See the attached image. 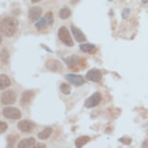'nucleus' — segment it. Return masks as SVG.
I'll return each mask as SVG.
<instances>
[{
  "label": "nucleus",
  "mask_w": 148,
  "mask_h": 148,
  "mask_svg": "<svg viewBox=\"0 0 148 148\" xmlns=\"http://www.w3.org/2000/svg\"><path fill=\"white\" fill-rule=\"evenodd\" d=\"M19 29V22L13 17H5L1 22L0 31L2 34L7 37H13Z\"/></svg>",
  "instance_id": "1"
},
{
  "label": "nucleus",
  "mask_w": 148,
  "mask_h": 148,
  "mask_svg": "<svg viewBox=\"0 0 148 148\" xmlns=\"http://www.w3.org/2000/svg\"><path fill=\"white\" fill-rule=\"evenodd\" d=\"M59 39L66 46L71 47L74 46V42L68 29L66 26H61L58 32Z\"/></svg>",
  "instance_id": "2"
},
{
  "label": "nucleus",
  "mask_w": 148,
  "mask_h": 148,
  "mask_svg": "<svg viewBox=\"0 0 148 148\" xmlns=\"http://www.w3.org/2000/svg\"><path fill=\"white\" fill-rule=\"evenodd\" d=\"M36 95V92L33 90L25 91L21 96L20 104L23 108H27L32 103Z\"/></svg>",
  "instance_id": "3"
},
{
  "label": "nucleus",
  "mask_w": 148,
  "mask_h": 148,
  "mask_svg": "<svg viewBox=\"0 0 148 148\" xmlns=\"http://www.w3.org/2000/svg\"><path fill=\"white\" fill-rule=\"evenodd\" d=\"M3 113L4 117L8 119L18 120L22 117L21 110L15 107L7 106L3 109Z\"/></svg>",
  "instance_id": "4"
},
{
  "label": "nucleus",
  "mask_w": 148,
  "mask_h": 148,
  "mask_svg": "<svg viewBox=\"0 0 148 148\" xmlns=\"http://www.w3.org/2000/svg\"><path fill=\"white\" fill-rule=\"evenodd\" d=\"M16 94L13 90H8L1 94V101L5 105H14L16 102Z\"/></svg>",
  "instance_id": "5"
},
{
  "label": "nucleus",
  "mask_w": 148,
  "mask_h": 148,
  "mask_svg": "<svg viewBox=\"0 0 148 148\" xmlns=\"http://www.w3.org/2000/svg\"><path fill=\"white\" fill-rule=\"evenodd\" d=\"M63 59L67 67L72 70H76L77 69L78 65H81L83 63L82 59L77 55H72L64 58Z\"/></svg>",
  "instance_id": "6"
},
{
  "label": "nucleus",
  "mask_w": 148,
  "mask_h": 148,
  "mask_svg": "<svg viewBox=\"0 0 148 148\" xmlns=\"http://www.w3.org/2000/svg\"><path fill=\"white\" fill-rule=\"evenodd\" d=\"M102 99V95L99 92H95L84 102V106L87 109H91L99 105Z\"/></svg>",
  "instance_id": "7"
},
{
  "label": "nucleus",
  "mask_w": 148,
  "mask_h": 148,
  "mask_svg": "<svg viewBox=\"0 0 148 148\" xmlns=\"http://www.w3.org/2000/svg\"><path fill=\"white\" fill-rule=\"evenodd\" d=\"M102 77L103 75L102 71L99 69L96 68H93L88 70L86 75L87 80L94 83H98L101 82L102 79Z\"/></svg>",
  "instance_id": "8"
},
{
  "label": "nucleus",
  "mask_w": 148,
  "mask_h": 148,
  "mask_svg": "<svg viewBox=\"0 0 148 148\" xmlns=\"http://www.w3.org/2000/svg\"><path fill=\"white\" fill-rule=\"evenodd\" d=\"M64 77L70 83L76 87L82 86L86 83L83 76L80 75L67 74L64 76Z\"/></svg>",
  "instance_id": "9"
},
{
  "label": "nucleus",
  "mask_w": 148,
  "mask_h": 148,
  "mask_svg": "<svg viewBox=\"0 0 148 148\" xmlns=\"http://www.w3.org/2000/svg\"><path fill=\"white\" fill-rule=\"evenodd\" d=\"M47 69L53 72H61L63 69V65L60 62L56 59H49L45 63Z\"/></svg>",
  "instance_id": "10"
},
{
  "label": "nucleus",
  "mask_w": 148,
  "mask_h": 148,
  "mask_svg": "<svg viewBox=\"0 0 148 148\" xmlns=\"http://www.w3.org/2000/svg\"><path fill=\"white\" fill-rule=\"evenodd\" d=\"M42 14V9L38 6L31 7L28 12V18L32 22H37Z\"/></svg>",
  "instance_id": "11"
},
{
  "label": "nucleus",
  "mask_w": 148,
  "mask_h": 148,
  "mask_svg": "<svg viewBox=\"0 0 148 148\" xmlns=\"http://www.w3.org/2000/svg\"><path fill=\"white\" fill-rule=\"evenodd\" d=\"M35 127V124L29 120H23L19 121L18 124V129L23 132H29L32 131V130Z\"/></svg>",
  "instance_id": "12"
},
{
  "label": "nucleus",
  "mask_w": 148,
  "mask_h": 148,
  "mask_svg": "<svg viewBox=\"0 0 148 148\" xmlns=\"http://www.w3.org/2000/svg\"><path fill=\"white\" fill-rule=\"evenodd\" d=\"M71 30L74 38L77 42H84L86 41V36L79 28L74 25H71Z\"/></svg>",
  "instance_id": "13"
},
{
  "label": "nucleus",
  "mask_w": 148,
  "mask_h": 148,
  "mask_svg": "<svg viewBox=\"0 0 148 148\" xmlns=\"http://www.w3.org/2000/svg\"><path fill=\"white\" fill-rule=\"evenodd\" d=\"M36 144V139L33 137L25 138L21 140L17 145L18 148H28L33 147Z\"/></svg>",
  "instance_id": "14"
},
{
  "label": "nucleus",
  "mask_w": 148,
  "mask_h": 148,
  "mask_svg": "<svg viewBox=\"0 0 148 148\" xmlns=\"http://www.w3.org/2000/svg\"><path fill=\"white\" fill-rule=\"evenodd\" d=\"M11 84L10 77L4 74H1L0 75V89L3 90L9 87Z\"/></svg>",
  "instance_id": "15"
},
{
  "label": "nucleus",
  "mask_w": 148,
  "mask_h": 148,
  "mask_svg": "<svg viewBox=\"0 0 148 148\" xmlns=\"http://www.w3.org/2000/svg\"><path fill=\"white\" fill-rule=\"evenodd\" d=\"M52 129L51 127H46L42 131L37 134L38 138L41 140H46L49 138L52 133Z\"/></svg>",
  "instance_id": "16"
},
{
  "label": "nucleus",
  "mask_w": 148,
  "mask_h": 148,
  "mask_svg": "<svg viewBox=\"0 0 148 148\" xmlns=\"http://www.w3.org/2000/svg\"><path fill=\"white\" fill-rule=\"evenodd\" d=\"M90 140V138L87 135L82 136L77 138L75 140V145L77 147L80 148L84 146Z\"/></svg>",
  "instance_id": "17"
},
{
  "label": "nucleus",
  "mask_w": 148,
  "mask_h": 148,
  "mask_svg": "<svg viewBox=\"0 0 148 148\" xmlns=\"http://www.w3.org/2000/svg\"><path fill=\"white\" fill-rule=\"evenodd\" d=\"M71 15V12L70 8L63 7L61 8L59 12V16L61 19L65 20L68 19Z\"/></svg>",
  "instance_id": "18"
},
{
  "label": "nucleus",
  "mask_w": 148,
  "mask_h": 148,
  "mask_svg": "<svg viewBox=\"0 0 148 148\" xmlns=\"http://www.w3.org/2000/svg\"><path fill=\"white\" fill-rule=\"evenodd\" d=\"M10 59V53L7 48H4L1 51V62L4 64H8Z\"/></svg>",
  "instance_id": "19"
},
{
  "label": "nucleus",
  "mask_w": 148,
  "mask_h": 148,
  "mask_svg": "<svg viewBox=\"0 0 148 148\" xmlns=\"http://www.w3.org/2000/svg\"><path fill=\"white\" fill-rule=\"evenodd\" d=\"M79 48L82 52L84 53H87L93 51L95 48V45L91 43H85L80 44L79 45Z\"/></svg>",
  "instance_id": "20"
},
{
  "label": "nucleus",
  "mask_w": 148,
  "mask_h": 148,
  "mask_svg": "<svg viewBox=\"0 0 148 148\" xmlns=\"http://www.w3.org/2000/svg\"><path fill=\"white\" fill-rule=\"evenodd\" d=\"M60 91L64 95H70L71 94V86L65 83H62L59 87Z\"/></svg>",
  "instance_id": "21"
},
{
  "label": "nucleus",
  "mask_w": 148,
  "mask_h": 148,
  "mask_svg": "<svg viewBox=\"0 0 148 148\" xmlns=\"http://www.w3.org/2000/svg\"><path fill=\"white\" fill-rule=\"evenodd\" d=\"M47 24V20H46L45 18L42 17V18H40L36 22V23L34 24V26L38 30H42L45 27Z\"/></svg>",
  "instance_id": "22"
},
{
  "label": "nucleus",
  "mask_w": 148,
  "mask_h": 148,
  "mask_svg": "<svg viewBox=\"0 0 148 148\" xmlns=\"http://www.w3.org/2000/svg\"><path fill=\"white\" fill-rule=\"evenodd\" d=\"M45 18L47 20V25L48 26H52L53 24L54 18H53V14H52V12H51V11L48 12L46 14V15L45 16Z\"/></svg>",
  "instance_id": "23"
},
{
  "label": "nucleus",
  "mask_w": 148,
  "mask_h": 148,
  "mask_svg": "<svg viewBox=\"0 0 148 148\" xmlns=\"http://www.w3.org/2000/svg\"><path fill=\"white\" fill-rule=\"evenodd\" d=\"M16 138L15 136L10 135L9 137H8L7 140H8V147H13L14 146V144L16 142Z\"/></svg>",
  "instance_id": "24"
},
{
  "label": "nucleus",
  "mask_w": 148,
  "mask_h": 148,
  "mask_svg": "<svg viewBox=\"0 0 148 148\" xmlns=\"http://www.w3.org/2000/svg\"><path fill=\"white\" fill-rule=\"evenodd\" d=\"M119 141L121 143H122L123 145H130L132 142V139L129 137L123 136V137H121L120 139H119Z\"/></svg>",
  "instance_id": "25"
},
{
  "label": "nucleus",
  "mask_w": 148,
  "mask_h": 148,
  "mask_svg": "<svg viewBox=\"0 0 148 148\" xmlns=\"http://www.w3.org/2000/svg\"><path fill=\"white\" fill-rule=\"evenodd\" d=\"M0 123H1V124H0V134L4 133L8 129V125L7 123L5 121H1Z\"/></svg>",
  "instance_id": "26"
},
{
  "label": "nucleus",
  "mask_w": 148,
  "mask_h": 148,
  "mask_svg": "<svg viewBox=\"0 0 148 148\" xmlns=\"http://www.w3.org/2000/svg\"><path fill=\"white\" fill-rule=\"evenodd\" d=\"M130 13V11L129 9H128V8L124 9L123 11V12H122V18H123V19H127V18L129 16Z\"/></svg>",
  "instance_id": "27"
},
{
  "label": "nucleus",
  "mask_w": 148,
  "mask_h": 148,
  "mask_svg": "<svg viewBox=\"0 0 148 148\" xmlns=\"http://www.w3.org/2000/svg\"><path fill=\"white\" fill-rule=\"evenodd\" d=\"M46 147V145L42 143H36L32 148H45Z\"/></svg>",
  "instance_id": "28"
},
{
  "label": "nucleus",
  "mask_w": 148,
  "mask_h": 148,
  "mask_svg": "<svg viewBox=\"0 0 148 148\" xmlns=\"http://www.w3.org/2000/svg\"><path fill=\"white\" fill-rule=\"evenodd\" d=\"M41 46H42V48H43L45 51H47L48 52H51V53H52L53 51L52 50H51L48 47H47V45H45L44 44H41Z\"/></svg>",
  "instance_id": "29"
},
{
  "label": "nucleus",
  "mask_w": 148,
  "mask_h": 148,
  "mask_svg": "<svg viewBox=\"0 0 148 148\" xmlns=\"http://www.w3.org/2000/svg\"><path fill=\"white\" fill-rule=\"evenodd\" d=\"M142 147H148V139H147L146 140H145L144 141V142L143 143Z\"/></svg>",
  "instance_id": "30"
},
{
  "label": "nucleus",
  "mask_w": 148,
  "mask_h": 148,
  "mask_svg": "<svg viewBox=\"0 0 148 148\" xmlns=\"http://www.w3.org/2000/svg\"><path fill=\"white\" fill-rule=\"evenodd\" d=\"M79 1H80V0H71V4H75L77 2H79Z\"/></svg>",
  "instance_id": "31"
},
{
  "label": "nucleus",
  "mask_w": 148,
  "mask_h": 148,
  "mask_svg": "<svg viewBox=\"0 0 148 148\" xmlns=\"http://www.w3.org/2000/svg\"><path fill=\"white\" fill-rule=\"evenodd\" d=\"M41 0H31V1H32V3H38V2H40V1H41Z\"/></svg>",
  "instance_id": "32"
},
{
  "label": "nucleus",
  "mask_w": 148,
  "mask_h": 148,
  "mask_svg": "<svg viewBox=\"0 0 148 148\" xmlns=\"http://www.w3.org/2000/svg\"><path fill=\"white\" fill-rule=\"evenodd\" d=\"M2 40H3V37H2V35H1V41H0L1 43L2 42Z\"/></svg>",
  "instance_id": "33"
}]
</instances>
